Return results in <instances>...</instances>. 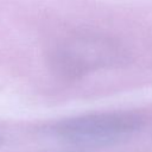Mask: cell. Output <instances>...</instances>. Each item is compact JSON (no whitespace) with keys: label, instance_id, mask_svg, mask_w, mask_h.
I'll return each mask as SVG.
<instances>
[{"label":"cell","instance_id":"obj_2","mask_svg":"<svg viewBox=\"0 0 152 152\" xmlns=\"http://www.w3.org/2000/svg\"><path fill=\"white\" fill-rule=\"evenodd\" d=\"M125 58L122 49L113 40L100 36H76L53 48V68L65 77L76 78L91 70L110 66Z\"/></svg>","mask_w":152,"mask_h":152},{"label":"cell","instance_id":"obj_1","mask_svg":"<svg viewBox=\"0 0 152 152\" xmlns=\"http://www.w3.org/2000/svg\"><path fill=\"white\" fill-rule=\"evenodd\" d=\"M144 119L128 110L89 113L62 120L52 132L69 145L82 148H106L121 145L140 132Z\"/></svg>","mask_w":152,"mask_h":152},{"label":"cell","instance_id":"obj_3","mask_svg":"<svg viewBox=\"0 0 152 152\" xmlns=\"http://www.w3.org/2000/svg\"><path fill=\"white\" fill-rule=\"evenodd\" d=\"M0 144H1V138H0Z\"/></svg>","mask_w":152,"mask_h":152}]
</instances>
